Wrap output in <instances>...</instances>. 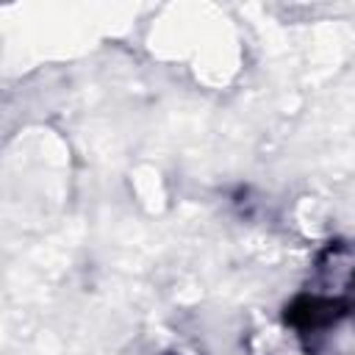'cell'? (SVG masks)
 Instances as JSON below:
<instances>
[{
    "instance_id": "7a4b0ae2",
    "label": "cell",
    "mask_w": 355,
    "mask_h": 355,
    "mask_svg": "<svg viewBox=\"0 0 355 355\" xmlns=\"http://www.w3.org/2000/svg\"><path fill=\"white\" fill-rule=\"evenodd\" d=\"M341 294L347 297V302H349V316L355 319V263H352V269H349V277H347V288H344Z\"/></svg>"
},
{
    "instance_id": "6da1fadb",
    "label": "cell",
    "mask_w": 355,
    "mask_h": 355,
    "mask_svg": "<svg viewBox=\"0 0 355 355\" xmlns=\"http://www.w3.org/2000/svg\"><path fill=\"white\" fill-rule=\"evenodd\" d=\"M349 316V302L341 291H300L291 302L283 308V322L300 336V338H316L324 336L330 327H336L341 319Z\"/></svg>"
},
{
    "instance_id": "3957f363",
    "label": "cell",
    "mask_w": 355,
    "mask_h": 355,
    "mask_svg": "<svg viewBox=\"0 0 355 355\" xmlns=\"http://www.w3.org/2000/svg\"><path fill=\"white\" fill-rule=\"evenodd\" d=\"M161 355H180V352H161Z\"/></svg>"
}]
</instances>
